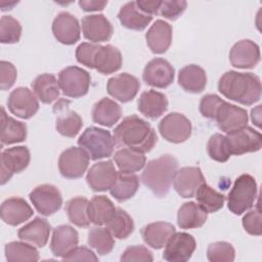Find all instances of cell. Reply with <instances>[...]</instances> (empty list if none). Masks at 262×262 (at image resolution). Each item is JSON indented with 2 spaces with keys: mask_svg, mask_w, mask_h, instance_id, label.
Instances as JSON below:
<instances>
[{
  "mask_svg": "<svg viewBox=\"0 0 262 262\" xmlns=\"http://www.w3.org/2000/svg\"><path fill=\"white\" fill-rule=\"evenodd\" d=\"M115 144L140 152L150 151L158 141V136L148 122L136 115L122 120L114 130Z\"/></svg>",
  "mask_w": 262,
  "mask_h": 262,
  "instance_id": "1",
  "label": "cell"
},
{
  "mask_svg": "<svg viewBox=\"0 0 262 262\" xmlns=\"http://www.w3.org/2000/svg\"><path fill=\"white\" fill-rule=\"evenodd\" d=\"M218 91L226 98L244 105H252L261 97L260 78L253 73L228 71L218 81Z\"/></svg>",
  "mask_w": 262,
  "mask_h": 262,
  "instance_id": "2",
  "label": "cell"
},
{
  "mask_svg": "<svg viewBox=\"0 0 262 262\" xmlns=\"http://www.w3.org/2000/svg\"><path fill=\"white\" fill-rule=\"evenodd\" d=\"M178 162L172 155H163L149 161L141 174L143 184L158 198H165L173 182Z\"/></svg>",
  "mask_w": 262,
  "mask_h": 262,
  "instance_id": "3",
  "label": "cell"
},
{
  "mask_svg": "<svg viewBox=\"0 0 262 262\" xmlns=\"http://www.w3.org/2000/svg\"><path fill=\"white\" fill-rule=\"evenodd\" d=\"M258 188L256 180L250 174L238 176L228 193L227 207L234 215H242L254 205Z\"/></svg>",
  "mask_w": 262,
  "mask_h": 262,
  "instance_id": "4",
  "label": "cell"
},
{
  "mask_svg": "<svg viewBox=\"0 0 262 262\" xmlns=\"http://www.w3.org/2000/svg\"><path fill=\"white\" fill-rule=\"evenodd\" d=\"M78 144L87 151L91 160L96 161L113 155L115 140L110 131L91 126L86 128L80 135Z\"/></svg>",
  "mask_w": 262,
  "mask_h": 262,
  "instance_id": "5",
  "label": "cell"
},
{
  "mask_svg": "<svg viewBox=\"0 0 262 262\" xmlns=\"http://www.w3.org/2000/svg\"><path fill=\"white\" fill-rule=\"evenodd\" d=\"M91 77L82 68L71 66L62 69L58 74V84L63 95L79 98L87 94Z\"/></svg>",
  "mask_w": 262,
  "mask_h": 262,
  "instance_id": "6",
  "label": "cell"
},
{
  "mask_svg": "<svg viewBox=\"0 0 262 262\" xmlns=\"http://www.w3.org/2000/svg\"><path fill=\"white\" fill-rule=\"evenodd\" d=\"M159 132L164 139L172 143L186 141L191 135L190 121L180 113H170L159 123Z\"/></svg>",
  "mask_w": 262,
  "mask_h": 262,
  "instance_id": "7",
  "label": "cell"
},
{
  "mask_svg": "<svg viewBox=\"0 0 262 262\" xmlns=\"http://www.w3.org/2000/svg\"><path fill=\"white\" fill-rule=\"evenodd\" d=\"M31 155L27 146H13L4 149L0 157L1 185L5 184L14 173L23 172L30 164Z\"/></svg>",
  "mask_w": 262,
  "mask_h": 262,
  "instance_id": "8",
  "label": "cell"
},
{
  "mask_svg": "<svg viewBox=\"0 0 262 262\" xmlns=\"http://www.w3.org/2000/svg\"><path fill=\"white\" fill-rule=\"evenodd\" d=\"M90 157L82 147L71 146L63 150L58 159L60 174L69 179H77L84 175L89 165Z\"/></svg>",
  "mask_w": 262,
  "mask_h": 262,
  "instance_id": "9",
  "label": "cell"
},
{
  "mask_svg": "<svg viewBox=\"0 0 262 262\" xmlns=\"http://www.w3.org/2000/svg\"><path fill=\"white\" fill-rule=\"evenodd\" d=\"M30 200L35 209L43 216L56 213L62 205V196L58 188L52 184H41L30 192Z\"/></svg>",
  "mask_w": 262,
  "mask_h": 262,
  "instance_id": "10",
  "label": "cell"
},
{
  "mask_svg": "<svg viewBox=\"0 0 262 262\" xmlns=\"http://www.w3.org/2000/svg\"><path fill=\"white\" fill-rule=\"evenodd\" d=\"M71 101L59 98L53 105V113L56 116L55 128L57 132L66 137H75L83 126L82 118L70 108Z\"/></svg>",
  "mask_w": 262,
  "mask_h": 262,
  "instance_id": "11",
  "label": "cell"
},
{
  "mask_svg": "<svg viewBox=\"0 0 262 262\" xmlns=\"http://www.w3.org/2000/svg\"><path fill=\"white\" fill-rule=\"evenodd\" d=\"M196 248L194 237L187 232H174L165 246L163 259L168 262L188 261Z\"/></svg>",
  "mask_w": 262,
  "mask_h": 262,
  "instance_id": "12",
  "label": "cell"
},
{
  "mask_svg": "<svg viewBox=\"0 0 262 262\" xmlns=\"http://www.w3.org/2000/svg\"><path fill=\"white\" fill-rule=\"evenodd\" d=\"M231 155L241 156L248 152H255L262 147L261 133L252 127L246 126L237 131L226 135Z\"/></svg>",
  "mask_w": 262,
  "mask_h": 262,
  "instance_id": "13",
  "label": "cell"
},
{
  "mask_svg": "<svg viewBox=\"0 0 262 262\" xmlns=\"http://www.w3.org/2000/svg\"><path fill=\"white\" fill-rule=\"evenodd\" d=\"M7 106L14 116L28 120L38 112L39 101L35 93L28 87H17L10 92Z\"/></svg>",
  "mask_w": 262,
  "mask_h": 262,
  "instance_id": "14",
  "label": "cell"
},
{
  "mask_svg": "<svg viewBox=\"0 0 262 262\" xmlns=\"http://www.w3.org/2000/svg\"><path fill=\"white\" fill-rule=\"evenodd\" d=\"M175 77V70L172 64L161 57H156L148 61L143 69L142 79L145 84L156 88H167Z\"/></svg>",
  "mask_w": 262,
  "mask_h": 262,
  "instance_id": "15",
  "label": "cell"
},
{
  "mask_svg": "<svg viewBox=\"0 0 262 262\" xmlns=\"http://www.w3.org/2000/svg\"><path fill=\"white\" fill-rule=\"evenodd\" d=\"M215 120L218 128L227 134L246 127L249 118L245 108L224 100L218 107Z\"/></svg>",
  "mask_w": 262,
  "mask_h": 262,
  "instance_id": "16",
  "label": "cell"
},
{
  "mask_svg": "<svg viewBox=\"0 0 262 262\" xmlns=\"http://www.w3.org/2000/svg\"><path fill=\"white\" fill-rule=\"evenodd\" d=\"M206 180L199 167H182L176 170L173 177L174 189L184 199L193 198L198 188Z\"/></svg>",
  "mask_w": 262,
  "mask_h": 262,
  "instance_id": "17",
  "label": "cell"
},
{
  "mask_svg": "<svg viewBox=\"0 0 262 262\" xmlns=\"http://www.w3.org/2000/svg\"><path fill=\"white\" fill-rule=\"evenodd\" d=\"M52 33L59 43L73 45L81 37L79 20L68 11L59 12L52 21Z\"/></svg>",
  "mask_w": 262,
  "mask_h": 262,
  "instance_id": "18",
  "label": "cell"
},
{
  "mask_svg": "<svg viewBox=\"0 0 262 262\" xmlns=\"http://www.w3.org/2000/svg\"><path fill=\"white\" fill-rule=\"evenodd\" d=\"M139 88V80L128 73H122L114 76L110 78L106 83L107 93L123 103L131 101L138 93Z\"/></svg>",
  "mask_w": 262,
  "mask_h": 262,
  "instance_id": "19",
  "label": "cell"
},
{
  "mask_svg": "<svg viewBox=\"0 0 262 262\" xmlns=\"http://www.w3.org/2000/svg\"><path fill=\"white\" fill-rule=\"evenodd\" d=\"M260 48L250 39L236 42L229 51V61L237 69H253L260 61Z\"/></svg>",
  "mask_w": 262,
  "mask_h": 262,
  "instance_id": "20",
  "label": "cell"
},
{
  "mask_svg": "<svg viewBox=\"0 0 262 262\" xmlns=\"http://www.w3.org/2000/svg\"><path fill=\"white\" fill-rule=\"evenodd\" d=\"M117 174L118 172L112 161H101L90 167L86 175V181L93 191H106L112 188Z\"/></svg>",
  "mask_w": 262,
  "mask_h": 262,
  "instance_id": "21",
  "label": "cell"
},
{
  "mask_svg": "<svg viewBox=\"0 0 262 262\" xmlns=\"http://www.w3.org/2000/svg\"><path fill=\"white\" fill-rule=\"evenodd\" d=\"M84 37L92 43L108 41L113 36V26L103 14H89L82 18Z\"/></svg>",
  "mask_w": 262,
  "mask_h": 262,
  "instance_id": "22",
  "label": "cell"
},
{
  "mask_svg": "<svg viewBox=\"0 0 262 262\" xmlns=\"http://www.w3.org/2000/svg\"><path fill=\"white\" fill-rule=\"evenodd\" d=\"M78 231L68 224L56 226L52 231L50 250L56 257H64L76 247H78Z\"/></svg>",
  "mask_w": 262,
  "mask_h": 262,
  "instance_id": "23",
  "label": "cell"
},
{
  "mask_svg": "<svg viewBox=\"0 0 262 262\" xmlns=\"http://www.w3.org/2000/svg\"><path fill=\"white\" fill-rule=\"evenodd\" d=\"M0 214L1 219L6 224L16 226L30 219L33 216L34 211L24 199L12 196L2 203Z\"/></svg>",
  "mask_w": 262,
  "mask_h": 262,
  "instance_id": "24",
  "label": "cell"
},
{
  "mask_svg": "<svg viewBox=\"0 0 262 262\" xmlns=\"http://www.w3.org/2000/svg\"><path fill=\"white\" fill-rule=\"evenodd\" d=\"M172 27L163 19H157L145 34L146 44L152 53H165L172 43Z\"/></svg>",
  "mask_w": 262,
  "mask_h": 262,
  "instance_id": "25",
  "label": "cell"
},
{
  "mask_svg": "<svg viewBox=\"0 0 262 262\" xmlns=\"http://www.w3.org/2000/svg\"><path fill=\"white\" fill-rule=\"evenodd\" d=\"M50 232L51 225L49 222L44 218L35 217L32 221L18 229L17 236L19 239L35 247L43 248L48 242Z\"/></svg>",
  "mask_w": 262,
  "mask_h": 262,
  "instance_id": "26",
  "label": "cell"
},
{
  "mask_svg": "<svg viewBox=\"0 0 262 262\" xmlns=\"http://www.w3.org/2000/svg\"><path fill=\"white\" fill-rule=\"evenodd\" d=\"M137 108L144 117L156 120L168 110L167 96L152 89L144 91L138 99Z\"/></svg>",
  "mask_w": 262,
  "mask_h": 262,
  "instance_id": "27",
  "label": "cell"
},
{
  "mask_svg": "<svg viewBox=\"0 0 262 262\" xmlns=\"http://www.w3.org/2000/svg\"><path fill=\"white\" fill-rule=\"evenodd\" d=\"M122 62L123 57L117 47L111 44L100 45L93 59V69L100 74L108 75L119 71Z\"/></svg>",
  "mask_w": 262,
  "mask_h": 262,
  "instance_id": "28",
  "label": "cell"
},
{
  "mask_svg": "<svg viewBox=\"0 0 262 262\" xmlns=\"http://www.w3.org/2000/svg\"><path fill=\"white\" fill-rule=\"evenodd\" d=\"M118 18L123 27L133 31H143L152 19V15L143 12L136 4L130 1L124 4L118 13Z\"/></svg>",
  "mask_w": 262,
  "mask_h": 262,
  "instance_id": "29",
  "label": "cell"
},
{
  "mask_svg": "<svg viewBox=\"0 0 262 262\" xmlns=\"http://www.w3.org/2000/svg\"><path fill=\"white\" fill-rule=\"evenodd\" d=\"M175 232V226L169 222H152L141 229V236L144 243L152 249H162L166 246L171 235Z\"/></svg>",
  "mask_w": 262,
  "mask_h": 262,
  "instance_id": "30",
  "label": "cell"
},
{
  "mask_svg": "<svg viewBox=\"0 0 262 262\" xmlns=\"http://www.w3.org/2000/svg\"><path fill=\"white\" fill-rule=\"evenodd\" d=\"M178 84L186 92L200 93L207 85L206 72L198 64H187L179 71Z\"/></svg>",
  "mask_w": 262,
  "mask_h": 262,
  "instance_id": "31",
  "label": "cell"
},
{
  "mask_svg": "<svg viewBox=\"0 0 262 262\" xmlns=\"http://www.w3.org/2000/svg\"><path fill=\"white\" fill-rule=\"evenodd\" d=\"M92 120L104 127H113L122 116V108L115 100L103 97L92 107Z\"/></svg>",
  "mask_w": 262,
  "mask_h": 262,
  "instance_id": "32",
  "label": "cell"
},
{
  "mask_svg": "<svg viewBox=\"0 0 262 262\" xmlns=\"http://www.w3.org/2000/svg\"><path fill=\"white\" fill-rule=\"evenodd\" d=\"M208 213L196 203L186 202L177 212V224L182 229L202 227L207 221Z\"/></svg>",
  "mask_w": 262,
  "mask_h": 262,
  "instance_id": "33",
  "label": "cell"
},
{
  "mask_svg": "<svg viewBox=\"0 0 262 262\" xmlns=\"http://www.w3.org/2000/svg\"><path fill=\"white\" fill-rule=\"evenodd\" d=\"M1 146L23 142L27 138V125L11 117H8L4 107H1Z\"/></svg>",
  "mask_w": 262,
  "mask_h": 262,
  "instance_id": "34",
  "label": "cell"
},
{
  "mask_svg": "<svg viewBox=\"0 0 262 262\" xmlns=\"http://www.w3.org/2000/svg\"><path fill=\"white\" fill-rule=\"evenodd\" d=\"M33 92L43 103H51L59 97L58 80L52 74H41L32 83Z\"/></svg>",
  "mask_w": 262,
  "mask_h": 262,
  "instance_id": "35",
  "label": "cell"
},
{
  "mask_svg": "<svg viewBox=\"0 0 262 262\" xmlns=\"http://www.w3.org/2000/svg\"><path fill=\"white\" fill-rule=\"evenodd\" d=\"M139 188V177L134 173L118 172L117 178L110 189L111 194L120 203L133 198Z\"/></svg>",
  "mask_w": 262,
  "mask_h": 262,
  "instance_id": "36",
  "label": "cell"
},
{
  "mask_svg": "<svg viewBox=\"0 0 262 262\" xmlns=\"http://www.w3.org/2000/svg\"><path fill=\"white\" fill-rule=\"evenodd\" d=\"M114 203L105 195H95L88 204V217L95 225L106 224L116 212Z\"/></svg>",
  "mask_w": 262,
  "mask_h": 262,
  "instance_id": "37",
  "label": "cell"
},
{
  "mask_svg": "<svg viewBox=\"0 0 262 262\" xmlns=\"http://www.w3.org/2000/svg\"><path fill=\"white\" fill-rule=\"evenodd\" d=\"M115 163L120 170L124 173H134L141 170L146 164V158L143 152L124 147L115 152Z\"/></svg>",
  "mask_w": 262,
  "mask_h": 262,
  "instance_id": "38",
  "label": "cell"
},
{
  "mask_svg": "<svg viewBox=\"0 0 262 262\" xmlns=\"http://www.w3.org/2000/svg\"><path fill=\"white\" fill-rule=\"evenodd\" d=\"M194 196L196 198L198 204L207 213H215L219 211L222 209L225 202V195L215 190L206 182L200 185Z\"/></svg>",
  "mask_w": 262,
  "mask_h": 262,
  "instance_id": "39",
  "label": "cell"
},
{
  "mask_svg": "<svg viewBox=\"0 0 262 262\" xmlns=\"http://www.w3.org/2000/svg\"><path fill=\"white\" fill-rule=\"evenodd\" d=\"M106 228L114 237L124 239L134 231V222L125 210L117 208L115 214L106 223Z\"/></svg>",
  "mask_w": 262,
  "mask_h": 262,
  "instance_id": "40",
  "label": "cell"
},
{
  "mask_svg": "<svg viewBox=\"0 0 262 262\" xmlns=\"http://www.w3.org/2000/svg\"><path fill=\"white\" fill-rule=\"evenodd\" d=\"M89 201L84 196H76L66 203V212L69 220L79 227H88L90 220L88 217Z\"/></svg>",
  "mask_w": 262,
  "mask_h": 262,
  "instance_id": "41",
  "label": "cell"
},
{
  "mask_svg": "<svg viewBox=\"0 0 262 262\" xmlns=\"http://www.w3.org/2000/svg\"><path fill=\"white\" fill-rule=\"evenodd\" d=\"M88 245L93 248L99 255L110 254L115 246V239L108 229L96 225L88 232Z\"/></svg>",
  "mask_w": 262,
  "mask_h": 262,
  "instance_id": "42",
  "label": "cell"
},
{
  "mask_svg": "<svg viewBox=\"0 0 262 262\" xmlns=\"http://www.w3.org/2000/svg\"><path fill=\"white\" fill-rule=\"evenodd\" d=\"M7 261H38L39 252L33 245L26 242H10L4 248Z\"/></svg>",
  "mask_w": 262,
  "mask_h": 262,
  "instance_id": "43",
  "label": "cell"
},
{
  "mask_svg": "<svg viewBox=\"0 0 262 262\" xmlns=\"http://www.w3.org/2000/svg\"><path fill=\"white\" fill-rule=\"evenodd\" d=\"M207 152L209 157L216 162L224 163L228 161L231 154L226 136L220 133L213 134L208 140Z\"/></svg>",
  "mask_w": 262,
  "mask_h": 262,
  "instance_id": "44",
  "label": "cell"
},
{
  "mask_svg": "<svg viewBox=\"0 0 262 262\" xmlns=\"http://www.w3.org/2000/svg\"><path fill=\"white\" fill-rule=\"evenodd\" d=\"M21 36L19 21L11 15H3L0 19V42L3 44L17 43Z\"/></svg>",
  "mask_w": 262,
  "mask_h": 262,
  "instance_id": "45",
  "label": "cell"
},
{
  "mask_svg": "<svg viewBox=\"0 0 262 262\" xmlns=\"http://www.w3.org/2000/svg\"><path fill=\"white\" fill-rule=\"evenodd\" d=\"M207 257L211 262H231L234 260L235 251L227 242H214L207 249Z\"/></svg>",
  "mask_w": 262,
  "mask_h": 262,
  "instance_id": "46",
  "label": "cell"
},
{
  "mask_svg": "<svg viewBox=\"0 0 262 262\" xmlns=\"http://www.w3.org/2000/svg\"><path fill=\"white\" fill-rule=\"evenodd\" d=\"M187 3L183 0H164L160 2L158 14L169 20L177 19L186 9Z\"/></svg>",
  "mask_w": 262,
  "mask_h": 262,
  "instance_id": "47",
  "label": "cell"
},
{
  "mask_svg": "<svg viewBox=\"0 0 262 262\" xmlns=\"http://www.w3.org/2000/svg\"><path fill=\"white\" fill-rule=\"evenodd\" d=\"M223 101L224 100L216 94H206L201 98L199 105L200 113L207 119L215 120L218 107Z\"/></svg>",
  "mask_w": 262,
  "mask_h": 262,
  "instance_id": "48",
  "label": "cell"
},
{
  "mask_svg": "<svg viewBox=\"0 0 262 262\" xmlns=\"http://www.w3.org/2000/svg\"><path fill=\"white\" fill-rule=\"evenodd\" d=\"M154 260L152 253L144 246H131L128 247L121 256V261H141V262H151Z\"/></svg>",
  "mask_w": 262,
  "mask_h": 262,
  "instance_id": "49",
  "label": "cell"
},
{
  "mask_svg": "<svg viewBox=\"0 0 262 262\" xmlns=\"http://www.w3.org/2000/svg\"><path fill=\"white\" fill-rule=\"evenodd\" d=\"M99 46L100 45L96 43H81L76 49V58L78 62L87 68L93 69V59Z\"/></svg>",
  "mask_w": 262,
  "mask_h": 262,
  "instance_id": "50",
  "label": "cell"
},
{
  "mask_svg": "<svg viewBox=\"0 0 262 262\" xmlns=\"http://www.w3.org/2000/svg\"><path fill=\"white\" fill-rule=\"evenodd\" d=\"M261 213L258 208L249 211L244 217H243V226L245 230L251 234L259 236L262 233L261 229Z\"/></svg>",
  "mask_w": 262,
  "mask_h": 262,
  "instance_id": "51",
  "label": "cell"
},
{
  "mask_svg": "<svg viewBox=\"0 0 262 262\" xmlns=\"http://www.w3.org/2000/svg\"><path fill=\"white\" fill-rule=\"evenodd\" d=\"M17 77L16 68L13 63L1 60L0 62V87L1 90H8L12 87Z\"/></svg>",
  "mask_w": 262,
  "mask_h": 262,
  "instance_id": "52",
  "label": "cell"
},
{
  "mask_svg": "<svg viewBox=\"0 0 262 262\" xmlns=\"http://www.w3.org/2000/svg\"><path fill=\"white\" fill-rule=\"evenodd\" d=\"M61 259L63 261H98L94 252L86 247H76Z\"/></svg>",
  "mask_w": 262,
  "mask_h": 262,
  "instance_id": "53",
  "label": "cell"
},
{
  "mask_svg": "<svg viewBox=\"0 0 262 262\" xmlns=\"http://www.w3.org/2000/svg\"><path fill=\"white\" fill-rule=\"evenodd\" d=\"M79 6L84 11H99L102 10L106 5L107 1H97V0H81L78 2Z\"/></svg>",
  "mask_w": 262,
  "mask_h": 262,
  "instance_id": "54",
  "label": "cell"
},
{
  "mask_svg": "<svg viewBox=\"0 0 262 262\" xmlns=\"http://www.w3.org/2000/svg\"><path fill=\"white\" fill-rule=\"evenodd\" d=\"M160 2L158 0H137V6L145 13L152 15L158 14V9L160 6Z\"/></svg>",
  "mask_w": 262,
  "mask_h": 262,
  "instance_id": "55",
  "label": "cell"
},
{
  "mask_svg": "<svg viewBox=\"0 0 262 262\" xmlns=\"http://www.w3.org/2000/svg\"><path fill=\"white\" fill-rule=\"evenodd\" d=\"M18 2H4V1H1L0 2V6H1V10L2 11H5V10H10L12 9V7L14 5H16Z\"/></svg>",
  "mask_w": 262,
  "mask_h": 262,
  "instance_id": "56",
  "label": "cell"
}]
</instances>
